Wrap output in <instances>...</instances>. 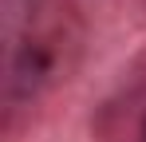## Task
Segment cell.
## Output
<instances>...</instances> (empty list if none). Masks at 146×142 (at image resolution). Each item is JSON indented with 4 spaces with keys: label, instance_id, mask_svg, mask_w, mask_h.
<instances>
[{
    "label": "cell",
    "instance_id": "obj_1",
    "mask_svg": "<svg viewBox=\"0 0 146 142\" xmlns=\"http://www.w3.org/2000/svg\"><path fill=\"white\" fill-rule=\"evenodd\" d=\"M83 16L71 0H0L4 122L48 99L79 63Z\"/></svg>",
    "mask_w": 146,
    "mask_h": 142
},
{
    "label": "cell",
    "instance_id": "obj_2",
    "mask_svg": "<svg viewBox=\"0 0 146 142\" xmlns=\"http://www.w3.org/2000/svg\"><path fill=\"white\" fill-rule=\"evenodd\" d=\"M142 138H146V115H142Z\"/></svg>",
    "mask_w": 146,
    "mask_h": 142
}]
</instances>
